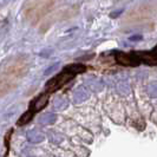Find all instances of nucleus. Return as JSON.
I'll return each instance as SVG.
<instances>
[{
	"instance_id": "f257e3e1",
	"label": "nucleus",
	"mask_w": 157,
	"mask_h": 157,
	"mask_svg": "<svg viewBox=\"0 0 157 157\" xmlns=\"http://www.w3.org/2000/svg\"><path fill=\"white\" fill-rule=\"evenodd\" d=\"M72 76H73V75L67 73V72L64 71L63 73L58 75L57 77L52 78L48 83H47L46 91L47 92H55V91H57L58 89H60V87L63 86L66 82H69V80L72 78Z\"/></svg>"
},
{
	"instance_id": "f03ea898",
	"label": "nucleus",
	"mask_w": 157,
	"mask_h": 157,
	"mask_svg": "<svg viewBox=\"0 0 157 157\" xmlns=\"http://www.w3.org/2000/svg\"><path fill=\"white\" fill-rule=\"evenodd\" d=\"M90 98V91L85 86H78L73 91V102L76 104L85 102Z\"/></svg>"
},
{
	"instance_id": "7ed1b4c3",
	"label": "nucleus",
	"mask_w": 157,
	"mask_h": 157,
	"mask_svg": "<svg viewBox=\"0 0 157 157\" xmlns=\"http://www.w3.org/2000/svg\"><path fill=\"white\" fill-rule=\"evenodd\" d=\"M116 60L121 65H132V66H136L138 64V59L135 56L126 55V53H117L116 55Z\"/></svg>"
},
{
	"instance_id": "20e7f679",
	"label": "nucleus",
	"mask_w": 157,
	"mask_h": 157,
	"mask_svg": "<svg viewBox=\"0 0 157 157\" xmlns=\"http://www.w3.org/2000/svg\"><path fill=\"white\" fill-rule=\"evenodd\" d=\"M56 119H57V116H56L55 113H52V112H45L41 116H39L38 122H39V124H41V125H51V124L55 123Z\"/></svg>"
},
{
	"instance_id": "39448f33",
	"label": "nucleus",
	"mask_w": 157,
	"mask_h": 157,
	"mask_svg": "<svg viewBox=\"0 0 157 157\" xmlns=\"http://www.w3.org/2000/svg\"><path fill=\"white\" fill-rule=\"evenodd\" d=\"M26 137H27V141L31 143H40L45 140V136L38 130H30L26 135Z\"/></svg>"
},
{
	"instance_id": "423d86ee",
	"label": "nucleus",
	"mask_w": 157,
	"mask_h": 157,
	"mask_svg": "<svg viewBox=\"0 0 157 157\" xmlns=\"http://www.w3.org/2000/svg\"><path fill=\"white\" fill-rule=\"evenodd\" d=\"M47 102H48V97L46 94H41L39 98H37L33 104H32V109L34 111H39L41 109H44L47 105Z\"/></svg>"
},
{
	"instance_id": "0eeeda50",
	"label": "nucleus",
	"mask_w": 157,
	"mask_h": 157,
	"mask_svg": "<svg viewBox=\"0 0 157 157\" xmlns=\"http://www.w3.org/2000/svg\"><path fill=\"white\" fill-rule=\"evenodd\" d=\"M69 106V101L66 97H57L53 103V108L57 111H63Z\"/></svg>"
},
{
	"instance_id": "6e6552de",
	"label": "nucleus",
	"mask_w": 157,
	"mask_h": 157,
	"mask_svg": "<svg viewBox=\"0 0 157 157\" xmlns=\"http://www.w3.org/2000/svg\"><path fill=\"white\" fill-rule=\"evenodd\" d=\"M64 71L75 76V75H77V73H83V72L85 71V66L82 65V64H71L69 66H66Z\"/></svg>"
},
{
	"instance_id": "1a4fd4ad",
	"label": "nucleus",
	"mask_w": 157,
	"mask_h": 157,
	"mask_svg": "<svg viewBox=\"0 0 157 157\" xmlns=\"http://www.w3.org/2000/svg\"><path fill=\"white\" fill-rule=\"evenodd\" d=\"M140 58H141L145 64H148V65H156L157 64V59L152 55L141 53V55H140Z\"/></svg>"
},
{
	"instance_id": "9d476101",
	"label": "nucleus",
	"mask_w": 157,
	"mask_h": 157,
	"mask_svg": "<svg viewBox=\"0 0 157 157\" xmlns=\"http://www.w3.org/2000/svg\"><path fill=\"white\" fill-rule=\"evenodd\" d=\"M32 117H33V111H31V110L27 111V112H25L23 116L20 117L18 124H19V125H25V124H27V123L31 121Z\"/></svg>"
},
{
	"instance_id": "9b49d317",
	"label": "nucleus",
	"mask_w": 157,
	"mask_h": 157,
	"mask_svg": "<svg viewBox=\"0 0 157 157\" xmlns=\"http://www.w3.org/2000/svg\"><path fill=\"white\" fill-rule=\"evenodd\" d=\"M148 94L151 98H157V82L150 83L148 86Z\"/></svg>"
},
{
	"instance_id": "f8f14e48",
	"label": "nucleus",
	"mask_w": 157,
	"mask_h": 157,
	"mask_svg": "<svg viewBox=\"0 0 157 157\" xmlns=\"http://www.w3.org/2000/svg\"><path fill=\"white\" fill-rule=\"evenodd\" d=\"M118 91L123 94H128L129 92H130V89H129V86H128L126 84L122 83L121 85H118Z\"/></svg>"
},
{
	"instance_id": "ddd939ff",
	"label": "nucleus",
	"mask_w": 157,
	"mask_h": 157,
	"mask_svg": "<svg viewBox=\"0 0 157 157\" xmlns=\"http://www.w3.org/2000/svg\"><path fill=\"white\" fill-rule=\"evenodd\" d=\"M58 67H59V63L52 64V65H51L50 67H47L46 70H45V75L47 76V75H51V73H53V72H55V71L57 70Z\"/></svg>"
},
{
	"instance_id": "4468645a",
	"label": "nucleus",
	"mask_w": 157,
	"mask_h": 157,
	"mask_svg": "<svg viewBox=\"0 0 157 157\" xmlns=\"http://www.w3.org/2000/svg\"><path fill=\"white\" fill-rule=\"evenodd\" d=\"M51 53H52V48H46V50H44V51L40 52V56L41 57H50Z\"/></svg>"
},
{
	"instance_id": "2eb2a0df",
	"label": "nucleus",
	"mask_w": 157,
	"mask_h": 157,
	"mask_svg": "<svg viewBox=\"0 0 157 157\" xmlns=\"http://www.w3.org/2000/svg\"><path fill=\"white\" fill-rule=\"evenodd\" d=\"M123 13V10H118V11H115V12H112L110 14L111 18H117L118 16H121Z\"/></svg>"
},
{
	"instance_id": "dca6fc26",
	"label": "nucleus",
	"mask_w": 157,
	"mask_h": 157,
	"mask_svg": "<svg viewBox=\"0 0 157 157\" xmlns=\"http://www.w3.org/2000/svg\"><path fill=\"white\" fill-rule=\"evenodd\" d=\"M142 38H143L142 36L136 34V36H131V37H130V40H131V41H137V40H142Z\"/></svg>"
}]
</instances>
